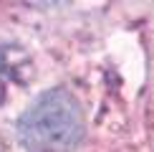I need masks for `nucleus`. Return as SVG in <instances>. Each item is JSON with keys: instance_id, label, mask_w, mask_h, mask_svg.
Segmentation results:
<instances>
[{"instance_id": "obj_1", "label": "nucleus", "mask_w": 154, "mask_h": 152, "mask_svg": "<svg viewBox=\"0 0 154 152\" xmlns=\"http://www.w3.org/2000/svg\"><path fill=\"white\" fill-rule=\"evenodd\" d=\"M28 152H71L83 137V117L76 99L63 89L46 91L18 122Z\"/></svg>"}]
</instances>
